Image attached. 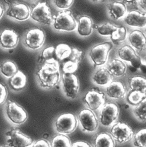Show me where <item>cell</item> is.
<instances>
[{"label": "cell", "mask_w": 146, "mask_h": 147, "mask_svg": "<svg viewBox=\"0 0 146 147\" xmlns=\"http://www.w3.org/2000/svg\"><path fill=\"white\" fill-rule=\"evenodd\" d=\"M92 82L97 85L106 87L113 81V76L106 67L98 68L92 76Z\"/></svg>", "instance_id": "603a6c76"}, {"label": "cell", "mask_w": 146, "mask_h": 147, "mask_svg": "<svg viewBox=\"0 0 146 147\" xmlns=\"http://www.w3.org/2000/svg\"><path fill=\"white\" fill-rule=\"evenodd\" d=\"M72 147H92L90 144L84 141H77L72 144Z\"/></svg>", "instance_id": "ab89813d"}, {"label": "cell", "mask_w": 146, "mask_h": 147, "mask_svg": "<svg viewBox=\"0 0 146 147\" xmlns=\"http://www.w3.org/2000/svg\"><path fill=\"white\" fill-rule=\"evenodd\" d=\"M113 47L111 42L106 41L96 44L91 48L88 57L94 68L102 67L107 64Z\"/></svg>", "instance_id": "7a4b0ae2"}, {"label": "cell", "mask_w": 146, "mask_h": 147, "mask_svg": "<svg viewBox=\"0 0 146 147\" xmlns=\"http://www.w3.org/2000/svg\"><path fill=\"white\" fill-rule=\"evenodd\" d=\"M53 24L58 31L72 32L76 29L77 22L69 9L61 10L53 17Z\"/></svg>", "instance_id": "3957f363"}, {"label": "cell", "mask_w": 146, "mask_h": 147, "mask_svg": "<svg viewBox=\"0 0 146 147\" xmlns=\"http://www.w3.org/2000/svg\"><path fill=\"white\" fill-rule=\"evenodd\" d=\"M74 3V1H53V4L55 6L61 10H68Z\"/></svg>", "instance_id": "8d00e7d4"}, {"label": "cell", "mask_w": 146, "mask_h": 147, "mask_svg": "<svg viewBox=\"0 0 146 147\" xmlns=\"http://www.w3.org/2000/svg\"><path fill=\"white\" fill-rule=\"evenodd\" d=\"M0 147H10L9 146H0Z\"/></svg>", "instance_id": "f6af8a7d"}, {"label": "cell", "mask_w": 146, "mask_h": 147, "mask_svg": "<svg viewBox=\"0 0 146 147\" xmlns=\"http://www.w3.org/2000/svg\"><path fill=\"white\" fill-rule=\"evenodd\" d=\"M133 113L137 120L146 122V97L133 109Z\"/></svg>", "instance_id": "d6a6232c"}, {"label": "cell", "mask_w": 146, "mask_h": 147, "mask_svg": "<svg viewBox=\"0 0 146 147\" xmlns=\"http://www.w3.org/2000/svg\"><path fill=\"white\" fill-rule=\"evenodd\" d=\"M135 4L141 11L146 13V1H136Z\"/></svg>", "instance_id": "60d3db41"}, {"label": "cell", "mask_w": 146, "mask_h": 147, "mask_svg": "<svg viewBox=\"0 0 146 147\" xmlns=\"http://www.w3.org/2000/svg\"><path fill=\"white\" fill-rule=\"evenodd\" d=\"M145 61V65H146V56L145 58V61Z\"/></svg>", "instance_id": "7bdbcfd3"}, {"label": "cell", "mask_w": 146, "mask_h": 147, "mask_svg": "<svg viewBox=\"0 0 146 147\" xmlns=\"http://www.w3.org/2000/svg\"><path fill=\"white\" fill-rule=\"evenodd\" d=\"M107 11L109 16L115 21L123 19L128 13L126 3L121 1L109 3L107 5Z\"/></svg>", "instance_id": "ffe728a7"}, {"label": "cell", "mask_w": 146, "mask_h": 147, "mask_svg": "<svg viewBox=\"0 0 146 147\" xmlns=\"http://www.w3.org/2000/svg\"><path fill=\"white\" fill-rule=\"evenodd\" d=\"M6 143L10 147H29L33 145V140L24 135L19 129L15 128L6 132Z\"/></svg>", "instance_id": "5bb4252c"}, {"label": "cell", "mask_w": 146, "mask_h": 147, "mask_svg": "<svg viewBox=\"0 0 146 147\" xmlns=\"http://www.w3.org/2000/svg\"><path fill=\"white\" fill-rule=\"evenodd\" d=\"M146 96L137 92L130 91L127 93L126 99L128 103L134 107L138 105L144 98Z\"/></svg>", "instance_id": "e575fe53"}, {"label": "cell", "mask_w": 146, "mask_h": 147, "mask_svg": "<svg viewBox=\"0 0 146 147\" xmlns=\"http://www.w3.org/2000/svg\"><path fill=\"white\" fill-rule=\"evenodd\" d=\"M79 64L70 60H65L62 64V71L64 74H74L78 68Z\"/></svg>", "instance_id": "d590c367"}, {"label": "cell", "mask_w": 146, "mask_h": 147, "mask_svg": "<svg viewBox=\"0 0 146 147\" xmlns=\"http://www.w3.org/2000/svg\"><path fill=\"white\" fill-rule=\"evenodd\" d=\"M118 26L113 23L106 22L100 25H95L94 26L98 34L104 37H110L111 34L117 29Z\"/></svg>", "instance_id": "f546056e"}, {"label": "cell", "mask_w": 146, "mask_h": 147, "mask_svg": "<svg viewBox=\"0 0 146 147\" xmlns=\"http://www.w3.org/2000/svg\"><path fill=\"white\" fill-rule=\"evenodd\" d=\"M110 134L115 142L121 144L129 142L134 136L131 127L125 122H117L113 125Z\"/></svg>", "instance_id": "ba28073f"}, {"label": "cell", "mask_w": 146, "mask_h": 147, "mask_svg": "<svg viewBox=\"0 0 146 147\" xmlns=\"http://www.w3.org/2000/svg\"><path fill=\"white\" fill-rule=\"evenodd\" d=\"M106 68L113 77H123L127 74V66L126 63L118 58L108 61Z\"/></svg>", "instance_id": "44dd1931"}, {"label": "cell", "mask_w": 146, "mask_h": 147, "mask_svg": "<svg viewBox=\"0 0 146 147\" xmlns=\"http://www.w3.org/2000/svg\"><path fill=\"white\" fill-rule=\"evenodd\" d=\"M18 71L17 65L11 60H6L0 65V73L6 78H10Z\"/></svg>", "instance_id": "4316f807"}, {"label": "cell", "mask_w": 146, "mask_h": 147, "mask_svg": "<svg viewBox=\"0 0 146 147\" xmlns=\"http://www.w3.org/2000/svg\"><path fill=\"white\" fill-rule=\"evenodd\" d=\"M30 18L37 23L51 25L53 24V17L51 9L46 2H39L31 10Z\"/></svg>", "instance_id": "30bf717a"}, {"label": "cell", "mask_w": 146, "mask_h": 147, "mask_svg": "<svg viewBox=\"0 0 146 147\" xmlns=\"http://www.w3.org/2000/svg\"><path fill=\"white\" fill-rule=\"evenodd\" d=\"M27 82L25 74L20 71L9 79L8 84L10 88L14 91H20L25 88Z\"/></svg>", "instance_id": "d4e9b609"}, {"label": "cell", "mask_w": 146, "mask_h": 147, "mask_svg": "<svg viewBox=\"0 0 146 147\" xmlns=\"http://www.w3.org/2000/svg\"><path fill=\"white\" fill-rule=\"evenodd\" d=\"M128 35V30L125 26H118L117 29L111 34L110 38L114 45H119L127 40Z\"/></svg>", "instance_id": "83f0119b"}, {"label": "cell", "mask_w": 146, "mask_h": 147, "mask_svg": "<svg viewBox=\"0 0 146 147\" xmlns=\"http://www.w3.org/2000/svg\"><path fill=\"white\" fill-rule=\"evenodd\" d=\"M61 83L63 92L66 97L70 99H75L78 97L79 90V82L75 74H62Z\"/></svg>", "instance_id": "7c38bea8"}, {"label": "cell", "mask_w": 146, "mask_h": 147, "mask_svg": "<svg viewBox=\"0 0 146 147\" xmlns=\"http://www.w3.org/2000/svg\"><path fill=\"white\" fill-rule=\"evenodd\" d=\"M31 9L29 6L23 3H15L9 5L6 16L18 21L27 20L30 17Z\"/></svg>", "instance_id": "9a60e30c"}, {"label": "cell", "mask_w": 146, "mask_h": 147, "mask_svg": "<svg viewBox=\"0 0 146 147\" xmlns=\"http://www.w3.org/2000/svg\"><path fill=\"white\" fill-rule=\"evenodd\" d=\"M130 91L139 92L146 96V77L141 75L131 76L128 78Z\"/></svg>", "instance_id": "cb8c5ba5"}, {"label": "cell", "mask_w": 146, "mask_h": 147, "mask_svg": "<svg viewBox=\"0 0 146 147\" xmlns=\"http://www.w3.org/2000/svg\"><path fill=\"white\" fill-rule=\"evenodd\" d=\"M107 97L113 100H122L126 98L127 88L125 84L120 81L113 80L105 88Z\"/></svg>", "instance_id": "2e32d148"}, {"label": "cell", "mask_w": 146, "mask_h": 147, "mask_svg": "<svg viewBox=\"0 0 146 147\" xmlns=\"http://www.w3.org/2000/svg\"><path fill=\"white\" fill-rule=\"evenodd\" d=\"M45 39L46 34L43 29L39 28H33L29 29L25 33L23 43L26 48L36 51L42 47Z\"/></svg>", "instance_id": "277c9868"}, {"label": "cell", "mask_w": 146, "mask_h": 147, "mask_svg": "<svg viewBox=\"0 0 146 147\" xmlns=\"http://www.w3.org/2000/svg\"><path fill=\"white\" fill-rule=\"evenodd\" d=\"M5 13V8L3 4L0 2V20L3 17Z\"/></svg>", "instance_id": "b9f144b4"}, {"label": "cell", "mask_w": 146, "mask_h": 147, "mask_svg": "<svg viewBox=\"0 0 146 147\" xmlns=\"http://www.w3.org/2000/svg\"><path fill=\"white\" fill-rule=\"evenodd\" d=\"M77 119L83 132L94 133L97 131L99 121L94 111L88 108H84L79 112Z\"/></svg>", "instance_id": "9c48e42d"}, {"label": "cell", "mask_w": 146, "mask_h": 147, "mask_svg": "<svg viewBox=\"0 0 146 147\" xmlns=\"http://www.w3.org/2000/svg\"><path fill=\"white\" fill-rule=\"evenodd\" d=\"M58 62L56 55V48L49 47L45 48L38 59L39 63H54Z\"/></svg>", "instance_id": "f1b7e54d"}, {"label": "cell", "mask_w": 146, "mask_h": 147, "mask_svg": "<svg viewBox=\"0 0 146 147\" xmlns=\"http://www.w3.org/2000/svg\"><path fill=\"white\" fill-rule=\"evenodd\" d=\"M133 142L135 147H146V128L138 131L134 135Z\"/></svg>", "instance_id": "836d02e7"}, {"label": "cell", "mask_w": 146, "mask_h": 147, "mask_svg": "<svg viewBox=\"0 0 146 147\" xmlns=\"http://www.w3.org/2000/svg\"><path fill=\"white\" fill-rule=\"evenodd\" d=\"M18 34L13 29H5L0 33V47L6 50L13 49L19 42Z\"/></svg>", "instance_id": "d6986e66"}, {"label": "cell", "mask_w": 146, "mask_h": 147, "mask_svg": "<svg viewBox=\"0 0 146 147\" xmlns=\"http://www.w3.org/2000/svg\"><path fill=\"white\" fill-rule=\"evenodd\" d=\"M94 147H115V143L111 135L107 132L98 134L94 140Z\"/></svg>", "instance_id": "484cf974"}, {"label": "cell", "mask_w": 146, "mask_h": 147, "mask_svg": "<svg viewBox=\"0 0 146 147\" xmlns=\"http://www.w3.org/2000/svg\"><path fill=\"white\" fill-rule=\"evenodd\" d=\"M118 59L125 63H129L133 67L139 69L142 67L143 61L138 55L137 52L129 44L123 45L117 52Z\"/></svg>", "instance_id": "8fae6325"}, {"label": "cell", "mask_w": 146, "mask_h": 147, "mask_svg": "<svg viewBox=\"0 0 146 147\" xmlns=\"http://www.w3.org/2000/svg\"><path fill=\"white\" fill-rule=\"evenodd\" d=\"M50 146L51 147H72V144L67 135L58 134L52 139Z\"/></svg>", "instance_id": "1f68e13d"}, {"label": "cell", "mask_w": 146, "mask_h": 147, "mask_svg": "<svg viewBox=\"0 0 146 147\" xmlns=\"http://www.w3.org/2000/svg\"><path fill=\"white\" fill-rule=\"evenodd\" d=\"M5 114L8 120L15 125L23 124L28 118L25 109L16 102L11 100H9L6 105Z\"/></svg>", "instance_id": "8992f818"}, {"label": "cell", "mask_w": 146, "mask_h": 147, "mask_svg": "<svg viewBox=\"0 0 146 147\" xmlns=\"http://www.w3.org/2000/svg\"><path fill=\"white\" fill-rule=\"evenodd\" d=\"M37 77L41 87L45 89L54 88L61 79L59 63L43 64L37 72Z\"/></svg>", "instance_id": "6da1fadb"}, {"label": "cell", "mask_w": 146, "mask_h": 147, "mask_svg": "<svg viewBox=\"0 0 146 147\" xmlns=\"http://www.w3.org/2000/svg\"><path fill=\"white\" fill-rule=\"evenodd\" d=\"M78 119L73 113H64L57 117L54 123L56 131L60 134L69 135L78 126Z\"/></svg>", "instance_id": "52a82bcc"}, {"label": "cell", "mask_w": 146, "mask_h": 147, "mask_svg": "<svg viewBox=\"0 0 146 147\" xmlns=\"http://www.w3.org/2000/svg\"><path fill=\"white\" fill-rule=\"evenodd\" d=\"M72 48L65 44H60L56 48V55L58 62L64 61L71 55Z\"/></svg>", "instance_id": "4dcf8cb0"}, {"label": "cell", "mask_w": 146, "mask_h": 147, "mask_svg": "<svg viewBox=\"0 0 146 147\" xmlns=\"http://www.w3.org/2000/svg\"><path fill=\"white\" fill-rule=\"evenodd\" d=\"M94 26L92 18L88 16L84 15L80 17L78 20L76 32L81 37H88L91 34Z\"/></svg>", "instance_id": "7402d4cb"}, {"label": "cell", "mask_w": 146, "mask_h": 147, "mask_svg": "<svg viewBox=\"0 0 146 147\" xmlns=\"http://www.w3.org/2000/svg\"><path fill=\"white\" fill-rule=\"evenodd\" d=\"M83 101L89 109L96 111L105 104L106 94L102 90L93 88L85 94Z\"/></svg>", "instance_id": "4fadbf2b"}, {"label": "cell", "mask_w": 146, "mask_h": 147, "mask_svg": "<svg viewBox=\"0 0 146 147\" xmlns=\"http://www.w3.org/2000/svg\"><path fill=\"white\" fill-rule=\"evenodd\" d=\"M8 96V91L6 86L0 82V105L4 104Z\"/></svg>", "instance_id": "74e56055"}, {"label": "cell", "mask_w": 146, "mask_h": 147, "mask_svg": "<svg viewBox=\"0 0 146 147\" xmlns=\"http://www.w3.org/2000/svg\"><path fill=\"white\" fill-rule=\"evenodd\" d=\"M144 32H145V34H146V27L145 28V30H144Z\"/></svg>", "instance_id": "ee69618b"}, {"label": "cell", "mask_w": 146, "mask_h": 147, "mask_svg": "<svg viewBox=\"0 0 146 147\" xmlns=\"http://www.w3.org/2000/svg\"><path fill=\"white\" fill-rule=\"evenodd\" d=\"M127 40L129 45L136 51L142 52L146 49V35L141 29H134L128 35Z\"/></svg>", "instance_id": "ac0fdd59"}, {"label": "cell", "mask_w": 146, "mask_h": 147, "mask_svg": "<svg viewBox=\"0 0 146 147\" xmlns=\"http://www.w3.org/2000/svg\"><path fill=\"white\" fill-rule=\"evenodd\" d=\"M31 147H51V146L46 140L40 139L33 143Z\"/></svg>", "instance_id": "f35d334b"}, {"label": "cell", "mask_w": 146, "mask_h": 147, "mask_svg": "<svg viewBox=\"0 0 146 147\" xmlns=\"http://www.w3.org/2000/svg\"><path fill=\"white\" fill-rule=\"evenodd\" d=\"M120 109L118 105L114 102H108L100 109L99 121L102 125L110 127L114 125L119 116Z\"/></svg>", "instance_id": "5b68a950"}, {"label": "cell", "mask_w": 146, "mask_h": 147, "mask_svg": "<svg viewBox=\"0 0 146 147\" xmlns=\"http://www.w3.org/2000/svg\"><path fill=\"white\" fill-rule=\"evenodd\" d=\"M125 23L129 26L142 29L146 27V13L139 10H133L129 11L123 18Z\"/></svg>", "instance_id": "e0dca14e"}]
</instances>
